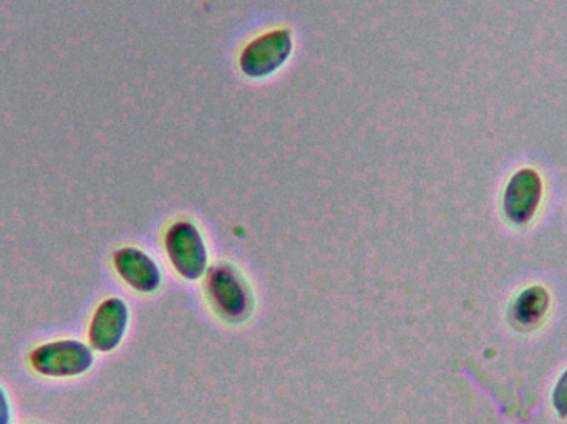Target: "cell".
<instances>
[{
    "label": "cell",
    "mask_w": 567,
    "mask_h": 424,
    "mask_svg": "<svg viewBox=\"0 0 567 424\" xmlns=\"http://www.w3.org/2000/svg\"><path fill=\"white\" fill-rule=\"evenodd\" d=\"M208 292L213 303L228 320H243L248 316L251 299L241 277L233 267L215 266L208 272Z\"/></svg>",
    "instance_id": "cell-5"
},
{
    "label": "cell",
    "mask_w": 567,
    "mask_h": 424,
    "mask_svg": "<svg viewBox=\"0 0 567 424\" xmlns=\"http://www.w3.org/2000/svg\"><path fill=\"white\" fill-rule=\"evenodd\" d=\"M166 252L175 269L185 279L196 280L208 266V250L195 224L175 223L165 236Z\"/></svg>",
    "instance_id": "cell-3"
},
{
    "label": "cell",
    "mask_w": 567,
    "mask_h": 424,
    "mask_svg": "<svg viewBox=\"0 0 567 424\" xmlns=\"http://www.w3.org/2000/svg\"><path fill=\"white\" fill-rule=\"evenodd\" d=\"M113 267L116 273L138 292H155L162 283V272L155 260L136 249V247H122L113 254Z\"/></svg>",
    "instance_id": "cell-7"
},
{
    "label": "cell",
    "mask_w": 567,
    "mask_h": 424,
    "mask_svg": "<svg viewBox=\"0 0 567 424\" xmlns=\"http://www.w3.org/2000/svg\"><path fill=\"white\" fill-rule=\"evenodd\" d=\"M130 312L126 303L118 297L103 300L89 325V343L100 353L113 352L125 339L128 329Z\"/></svg>",
    "instance_id": "cell-4"
},
{
    "label": "cell",
    "mask_w": 567,
    "mask_h": 424,
    "mask_svg": "<svg viewBox=\"0 0 567 424\" xmlns=\"http://www.w3.org/2000/svg\"><path fill=\"white\" fill-rule=\"evenodd\" d=\"M30 366L47 379H75L85 375L93 363V349L80 340H53L35 347L29 355Z\"/></svg>",
    "instance_id": "cell-1"
},
{
    "label": "cell",
    "mask_w": 567,
    "mask_h": 424,
    "mask_svg": "<svg viewBox=\"0 0 567 424\" xmlns=\"http://www.w3.org/2000/svg\"><path fill=\"white\" fill-rule=\"evenodd\" d=\"M292 46V35L287 29L262 33L251 40L239 55L241 72L249 79H266L289 60Z\"/></svg>",
    "instance_id": "cell-2"
},
{
    "label": "cell",
    "mask_w": 567,
    "mask_h": 424,
    "mask_svg": "<svg viewBox=\"0 0 567 424\" xmlns=\"http://www.w3.org/2000/svg\"><path fill=\"white\" fill-rule=\"evenodd\" d=\"M549 309V293L545 287L533 286L516 297L513 317L522 325H535Z\"/></svg>",
    "instance_id": "cell-8"
},
{
    "label": "cell",
    "mask_w": 567,
    "mask_h": 424,
    "mask_svg": "<svg viewBox=\"0 0 567 424\" xmlns=\"http://www.w3.org/2000/svg\"><path fill=\"white\" fill-rule=\"evenodd\" d=\"M543 198V182L535 169H519L506 186L503 211L509 223L525 226L538 211Z\"/></svg>",
    "instance_id": "cell-6"
},
{
    "label": "cell",
    "mask_w": 567,
    "mask_h": 424,
    "mask_svg": "<svg viewBox=\"0 0 567 424\" xmlns=\"http://www.w3.org/2000/svg\"><path fill=\"white\" fill-rule=\"evenodd\" d=\"M0 424H12V406L2 386H0Z\"/></svg>",
    "instance_id": "cell-10"
},
{
    "label": "cell",
    "mask_w": 567,
    "mask_h": 424,
    "mask_svg": "<svg viewBox=\"0 0 567 424\" xmlns=\"http://www.w3.org/2000/svg\"><path fill=\"white\" fill-rule=\"evenodd\" d=\"M553 406L561 418H567V370L553 390Z\"/></svg>",
    "instance_id": "cell-9"
}]
</instances>
